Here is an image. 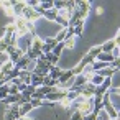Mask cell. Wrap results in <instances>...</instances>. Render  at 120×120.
<instances>
[{
  "label": "cell",
  "instance_id": "6da1fadb",
  "mask_svg": "<svg viewBox=\"0 0 120 120\" xmlns=\"http://www.w3.org/2000/svg\"><path fill=\"white\" fill-rule=\"evenodd\" d=\"M76 12H77L81 20H86L89 12H90V2L89 0H79V2H76Z\"/></svg>",
  "mask_w": 120,
  "mask_h": 120
},
{
  "label": "cell",
  "instance_id": "7a4b0ae2",
  "mask_svg": "<svg viewBox=\"0 0 120 120\" xmlns=\"http://www.w3.org/2000/svg\"><path fill=\"white\" fill-rule=\"evenodd\" d=\"M20 118V105L10 104L5 105V120H18Z\"/></svg>",
  "mask_w": 120,
  "mask_h": 120
},
{
  "label": "cell",
  "instance_id": "3957f363",
  "mask_svg": "<svg viewBox=\"0 0 120 120\" xmlns=\"http://www.w3.org/2000/svg\"><path fill=\"white\" fill-rule=\"evenodd\" d=\"M81 115H87V113H92L94 112V97L92 99H86V100H82L79 105H77V109H76Z\"/></svg>",
  "mask_w": 120,
  "mask_h": 120
},
{
  "label": "cell",
  "instance_id": "277c9868",
  "mask_svg": "<svg viewBox=\"0 0 120 120\" xmlns=\"http://www.w3.org/2000/svg\"><path fill=\"white\" fill-rule=\"evenodd\" d=\"M22 18H25L26 22H30V23H35L36 20H40L41 18V15L35 10V8H30V7H25V10H23V15H22Z\"/></svg>",
  "mask_w": 120,
  "mask_h": 120
},
{
  "label": "cell",
  "instance_id": "5b68a950",
  "mask_svg": "<svg viewBox=\"0 0 120 120\" xmlns=\"http://www.w3.org/2000/svg\"><path fill=\"white\" fill-rule=\"evenodd\" d=\"M25 7H26V2H25V0H20V2H13L12 8H13L15 18H22V15H23V10H25Z\"/></svg>",
  "mask_w": 120,
  "mask_h": 120
},
{
  "label": "cell",
  "instance_id": "8992f818",
  "mask_svg": "<svg viewBox=\"0 0 120 120\" xmlns=\"http://www.w3.org/2000/svg\"><path fill=\"white\" fill-rule=\"evenodd\" d=\"M25 53H26L25 49L17 48L13 53H10V54H8V61H10V63H13V64H17V63H18V59H22V58L25 56Z\"/></svg>",
  "mask_w": 120,
  "mask_h": 120
},
{
  "label": "cell",
  "instance_id": "52a82bcc",
  "mask_svg": "<svg viewBox=\"0 0 120 120\" xmlns=\"http://www.w3.org/2000/svg\"><path fill=\"white\" fill-rule=\"evenodd\" d=\"M72 77H74V72H72V69H68V71H63V72H61V76H59L58 82H59V86H61V84H64V82L71 81Z\"/></svg>",
  "mask_w": 120,
  "mask_h": 120
},
{
  "label": "cell",
  "instance_id": "ba28073f",
  "mask_svg": "<svg viewBox=\"0 0 120 120\" xmlns=\"http://www.w3.org/2000/svg\"><path fill=\"white\" fill-rule=\"evenodd\" d=\"M15 68V64L13 63H10V61H4L2 64H0V72H2L4 76H8L10 72H12V69Z\"/></svg>",
  "mask_w": 120,
  "mask_h": 120
},
{
  "label": "cell",
  "instance_id": "9c48e42d",
  "mask_svg": "<svg viewBox=\"0 0 120 120\" xmlns=\"http://www.w3.org/2000/svg\"><path fill=\"white\" fill-rule=\"evenodd\" d=\"M18 79H20L23 84L30 86V82H31V72H30V71H26V69H23V71H20V74H18Z\"/></svg>",
  "mask_w": 120,
  "mask_h": 120
},
{
  "label": "cell",
  "instance_id": "30bf717a",
  "mask_svg": "<svg viewBox=\"0 0 120 120\" xmlns=\"http://www.w3.org/2000/svg\"><path fill=\"white\" fill-rule=\"evenodd\" d=\"M117 45H115V41H113V38L112 40H107L104 45H100V49H102V53H112V49L115 48Z\"/></svg>",
  "mask_w": 120,
  "mask_h": 120
},
{
  "label": "cell",
  "instance_id": "8fae6325",
  "mask_svg": "<svg viewBox=\"0 0 120 120\" xmlns=\"http://www.w3.org/2000/svg\"><path fill=\"white\" fill-rule=\"evenodd\" d=\"M33 109H35V107L31 105V102H25L23 105H20V118H22V117H26Z\"/></svg>",
  "mask_w": 120,
  "mask_h": 120
},
{
  "label": "cell",
  "instance_id": "7c38bea8",
  "mask_svg": "<svg viewBox=\"0 0 120 120\" xmlns=\"http://www.w3.org/2000/svg\"><path fill=\"white\" fill-rule=\"evenodd\" d=\"M30 63H31V59H30V58L25 54L22 59H18V63L15 64V68H18L20 71H23V69H26V68H28V64H30Z\"/></svg>",
  "mask_w": 120,
  "mask_h": 120
},
{
  "label": "cell",
  "instance_id": "4fadbf2b",
  "mask_svg": "<svg viewBox=\"0 0 120 120\" xmlns=\"http://www.w3.org/2000/svg\"><path fill=\"white\" fill-rule=\"evenodd\" d=\"M61 72H63V69H61V68H58V66H51V69H49L48 76H49L53 81H58V79H59V76H61Z\"/></svg>",
  "mask_w": 120,
  "mask_h": 120
},
{
  "label": "cell",
  "instance_id": "5bb4252c",
  "mask_svg": "<svg viewBox=\"0 0 120 120\" xmlns=\"http://www.w3.org/2000/svg\"><path fill=\"white\" fill-rule=\"evenodd\" d=\"M95 61H100V63H105V64H110L112 61H113V56L110 54V53H100L99 56H97V59Z\"/></svg>",
  "mask_w": 120,
  "mask_h": 120
},
{
  "label": "cell",
  "instance_id": "9a60e30c",
  "mask_svg": "<svg viewBox=\"0 0 120 120\" xmlns=\"http://www.w3.org/2000/svg\"><path fill=\"white\" fill-rule=\"evenodd\" d=\"M43 77H45V76H38V74H33V72H31V82H30V84L38 89V87L43 86Z\"/></svg>",
  "mask_w": 120,
  "mask_h": 120
},
{
  "label": "cell",
  "instance_id": "2e32d148",
  "mask_svg": "<svg viewBox=\"0 0 120 120\" xmlns=\"http://www.w3.org/2000/svg\"><path fill=\"white\" fill-rule=\"evenodd\" d=\"M82 35H84V20H79L77 25L74 26V38L82 36Z\"/></svg>",
  "mask_w": 120,
  "mask_h": 120
},
{
  "label": "cell",
  "instance_id": "e0dca14e",
  "mask_svg": "<svg viewBox=\"0 0 120 120\" xmlns=\"http://www.w3.org/2000/svg\"><path fill=\"white\" fill-rule=\"evenodd\" d=\"M100 53H102V49H100V45H97V46H92V48H90V49H89L86 54H89V56H90V58L95 61V59H97V56H99Z\"/></svg>",
  "mask_w": 120,
  "mask_h": 120
},
{
  "label": "cell",
  "instance_id": "ac0fdd59",
  "mask_svg": "<svg viewBox=\"0 0 120 120\" xmlns=\"http://www.w3.org/2000/svg\"><path fill=\"white\" fill-rule=\"evenodd\" d=\"M41 17H45L48 22H54L56 17H58V12H56V10H48V12H45Z\"/></svg>",
  "mask_w": 120,
  "mask_h": 120
},
{
  "label": "cell",
  "instance_id": "d6986e66",
  "mask_svg": "<svg viewBox=\"0 0 120 120\" xmlns=\"http://www.w3.org/2000/svg\"><path fill=\"white\" fill-rule=\"evenodd\" d=\"M113 72H115V71H113L112 68H109V66H107V68H104L102 71H99L97 74H100V76H102V77H105V79H107V77H110V79H112Z\"/></svg>",
  "mask_w": 120,
  "mask_h": 120
},
{
  "label": "cell",
  "instance_id": "ffe728a7",
  "mask_svg": "<svg viewBox=\"0 0 120 120\" xmlns=\"http://www.w3.org/2000/svg\"><path fill=\"white\" fill-rule=\"evenodd\" d=\"M5 35H8V36L17 35V26H15V23H8V25H5Z\"/></svg>",
  "mask_w": 120,
  "mask_h": 120
},
{
  "label": "cell",
  "instance_id": "44dd1931",
  "mask_svg": "<svg viewBox=\"0 0 120 120\" xmlns=\"http://www.w3.org/2000/svg\"><path fill=\"white\" fill-rule=\"evenodd\" d=\"M63 45H64V49H72L74 45H76V38H74V36H72V38H66V40L63 41Z\"/></svg>",
  "mask_w": 120,
  "mask_h": 120
},
{
  "label": "cell",
  "instance_id": "7402d4cb",
  "mask_svg": "<svg viewBox=\"0 0 120 120\" xmlns=\"http://www.w3.org/2000/svg\"><path fill=\"white\" fill-rule=\"evenodd\" d=\"M63 49H64V45H63V43H58V45L51 49V54H54V56H58V58H59V56H61V53H63Z\"/></svg>",
  "mask_w": 120,
  "mask_h": 120
},
{
  "label": "cell",
  "instance_id": "603a6c76",
  "mask_svg": "<svg viewBox=\"0 0 120 120\" xmlns=\"http://www.w3.org/2000/svg\"><path fill=\"white\" fill-rule=\"evenodd\" d=\"M58 105H59V107H63V109L68 112V110H69V107H71V100H69L68 97H64V99H61V100L58 102Z\"/></svg>",
  "mask_w": 120,
  "mask_h": 120
},
{
  "label": "cell",
  "instance_id": "cb8c5ba5",
  "mask_svg": "<svg viewBox=\"0 0 120 120\" xmlns=\"http://www.w3.org/2000/svg\"><path fill=\"white\" fill-rule=\"evenodd\" d=\"M95 120H110V117H109V113L102 109V110H99V112L95 113Z\"/></svg>",
  "mask_w": 120,
  "mask_h": 120
},
{
  "label": "cell",
  "instance_id": "d4e9b609",
  "mask_svg": "<svg viewBox=\"0 0 120 120\" xmlns=\"http://www.w3.org/2000/svg\"><path fill=\"white\" fill-rule=\"evenodd\" d=\"M7 49H8V41L2 36V38H0V53L5 54V53H7Z\"/></svg>",
  "mask_w": 120,
  "mask_h": 120
},
{
  "label": "cell",
  "instance_id": "484cf974",
  "mask_svg": "<svg viewBox=\"0 0 120 120\" xmlns=\"http://www.w3.org/2000/svg\"><path fill=\"white\" fill-rule=\"evenodd\" d=\"M7 97H8V84H5V86L0 87V100H4Z\"/></svg>",
  "mask_w": 120,
  "mask_h": 120
},
{
  "label": "cell",
  "instance_id": "4316f807",
  "mask_svg": "<svg viewBox=\"0 0 120 120\" xmlns=\"http://www.w3.org/2000/svg\"><path fill=\"white\" fill-rule=\"evenodd\" d=\"M18 87L15 84H8V95H18Z\"/></svg>",
  "mask_w": 120,
  "mask_h": 120
},
{
  "label": "cell",
  "instance_id": "83f0119b",
  "mask_svg": "<svg viewBox=\"0 0 120 120\" xmlns=\"http://www.w3.org/2000/svg\"><path fill=\"white\" fill-rule=\"evenodd\" d=\"M4 13H5V17H8V18H15V13H13V8H12V7L4 8Z\"/></svg>",
  "mask_w": 120,
  "mask_h": 120
},
{
  "label": "cell",
  "instance_id": "f1b7e54d",
  "mask_svg": "<svg viewBox=\"0 0 120 120\" xmlns=\"http://www.w3.org/2000/svg\"><path fill=\"white\" fill-rule=\"evenodd\" d=\"M118 66H120V61H118V59H113V61L109 64V68H112L113 71H117V69H118Z\"/></svg>",
  "mask_w": 120,
  "mask_h": 120
},
{
  "label": "cell",
  "instance_id": "f546056e",
  "mask_svg": "<svg viewBox=\"0 0 120 120\" xmlns=\"http://www.w3.org/2000/svg\"><path fill=\"white\" fill-rule=\"evenodd\" d=\"M69 120H82V115L76 110V112H72V113H71V118H69Z\"/></svg>",
  "mask_w": 120,
  "mask_h": 120
},
{
  "label": "cell",
  "instance_id": "4dcf8cb0",
  "mask_svg": "<svg viewBox=\"0 0 120 120\" xmlns=\"http://www.w3.org/2000/svg\"><path fill=\"white\" fill-rule=\"evenodd\" d=\"M82 120H95V113H87V115H82Z\"/></svg>",
  "mask_w": 120,
  "mask_h": 120
},
{
  "label": "cell",
  "instance_id": "1f68e13d",
  "mask_svg": "<svg viewBox=\"0 0 120 120\" xmlns=\"http://www.w3.org/2000/svg\"><path fill=\"white\" fill-rule=\"evenodd\" d=\"M94 12H95V15H99V17H100V15H104V8H102V7H97Z\"/></svg>",
  "mask_w": 120,
  "mask_h": 120
},
{
  "label": "cell",
  "instance_id": "d6a6232c",
  "mask_svg": "<svg viewBox=\"0 0 120 120\" xmlns=\"http://www.w3.org/2000/svg\"><path fill=\"white\" fill-rule=\"evenodd\" d=\"M18 120H35V118H30V117H22V118H18Z\"/></svg>",
  "mask_w": 120,
  "mask_h": 120
},
{
  "label": "cell",
  "instance_id": "836d02e7",
  "mask_svg": "<svg viewBox=\"0 0 120 120\" xmlns=\"http://www.w3.org/2000/svg\"><path fill=\"white\" fill-rule=\"evenodd\" d=\"M110 120H118V118H110Z\"/></svg>",
  "mask_w": 120,
  "mask_h": 120
}]
</instances>
